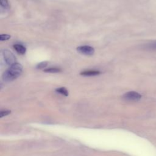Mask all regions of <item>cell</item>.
Wrapping results in <instances>:
<instances>
[{"instance_id": "obj_11", "label": "cell", "mask_w": 156, "mask_h": 156, "mask_svg": "<svg viewBox=\"0 0 156 156\" xmlns=\"http://www.w3.org/2000/svg\"><path fill=\"white\" fill-rule=\"evenodd\" d=\"M11 36L8 34H1L0 35V40L1 41H5L10 39Z\"/></svg>"}, {"instance_id": "obj_10", "label": "cell", "mask_w": 156, "mask_h": 156, "mask_svg": "<svg viewBox=\"0 0 156 156\" xmlns=\"http://www.w3.org/2000/svg\"><path fill=\"white\" fill-rule=\"evenodd\" d=\"M0 4H1V6L4 9H7L9 7V5L7 0H0Z\"/></svg>"}, {"instance_id": "obj_6", "label": "cell", "mask_w": 156, "mask_h": 156, "mask_svg": "<svg viewBox=\"0 0 156 156\" xmlns=\"http://www.w3.org/2000/svg\"><path fill=\"white\" fill-rule=\"evenodd\" d=\"M13 48L15 49V51L20 54L23 55L26 52V48L25 46H24L22 44H15L13 45Z\"/></svg>"}, {"instance_id": "obj_1", "label": "cell", "mask_w": 156, "mask_h": 156, "mask_svg": "<svg viewBox=\"0 0 156 156\" xmlns=\"http://www.w3.org/2000/svg\"><path fill=\"white\" fill-rule=\"evenodd\" d=\"M23 66L19 63H16L6 69L2 74V79L5 82L12 81L21 76L23 73Z\"/></svg>"}, {"instance_id": "obj_7", "label": "cell", "mask_w": 156, "mask_h": 156, "mask_svg": "<svg viewBox=\"0 0 156 156\" xmlns=\"http://www.w3.org/2000/svg\"><path fill=\"white\" fill-rule=\"evenodd\" d=\"M61 71L62 69L60 68H57V67H51L43 70V71L45 73H57L61 72Z\"/></svg>"}, {"instance_id": "obj_2", "label": "cell", "mask_w": 156, "mask_h": 156, "mask_svg": "<svg viewBox=\"0 0 156 156\" xmlns=\"http://www.w3.org/2000/svg\"><path fill=\"white\" fill-rule=\"evenodd\" d=\"M2 55L5 63L8 65L11 66L16 63V58L10 50L4 49L2 51Z\"/></svg>"}, {"instance_id": "obj_13", "label": "cell", "mask_w": 156, "mask_h": 156, "mask_svg": "<svg viewBox=\"0 0 156 156\" xmlns=\"http://www.w3.org/2000/svg\"><path fill=\"white\" fill-rule=\"evenodd\" d=\"M147 46L149 48H151V49H156V41L150 43Z\"/></svg>"}, {"instance_id": "obj_3", "label": "cell", "mask_w": 156, "mask_h": 156, "mask_svg": "<svg viewBox=\"0 0 156 156\" xmlns=\"http://www.w3.org/2000/svg\"><path fill=\"white\" fill-rule=\"evenodd\" d=\"M76 49L78 52L85 55H92L94 53V49L88 45L78 46Z\"/></svg>"}, {"instance_id": "obj_5", "label": "cell", "mask_w": 156, "mask_h": 156, "mask_svg": "<svg viewBox=\"0 0 156 156\" xmlns=\"http://www.w3.org/2000/svg\"><path fill=\"white\" fill-rule=\"evenodd\" d=\"M101 74L100 71L95 70V69H88L82 71L80 74L83 76H95L99 75Z\"/></svg>"}, {"instance_id": "obj_4", "label": "cell", "mask_w": 156, "mask_h": 156, "mask_svg": "<svg viewBox=\"0 0 156 156\" xmlns=\"http://www.w3.org/2000/svg\"><path fill=\"white\" fill-rule=\"evenodd\" d=\"M123 98H124V99H125L126 100H127V101H136L140 100L141 98V95L140 93H138V92L131 91L126 93L123 95Z\"/></svg>"}, {"instance_id": "obj_9", "label": "cell", "mask_w": 156, "mask_h": 156, "mask_svg": "<svg viewBox=\"0 0 156 156\" xmlns=\"http://www.w3.org/2000/svg\"><path fill=\"white\" fill-rule=\"evenodd\" d=\"M48 64V62H46V61H44V62H40V63H38L37 66H36V68L37 69H43L44 68H45Z\"/></svg>"}, {"instance_id": "obj_8", "label": "cell", "mask_w": 156, "mask_h": 156, "mask_svg": "<svg viewBox=\"0 0 156 156\" xmlns=\"http://www.w3.org/2000/svg\"><path fill=\"white\" fill-rule=\"evenodd\" d=\"M55 91L57 92L58 93H60L63 96H68L69 94L68 91L67 90V89L65 87H60L58 88L57 89H55Z\"/></svg>"}, {"instance_id": "obj_12", "label": "cell", "mask_w": 156, "mask_h": 156, "mask_svg": "<svg viewBox=\"0 0 156 156\" xmlns=\"http://www.w3.org/2000/svg\"><path fill=\"white\" fill-rule=\"evenodd\" d=\"M10 110H2V111H1V112H0V116H1V118H2V117H4V116H7V115H8L9 114H10Z\"/></svg>"}]
</instances>
